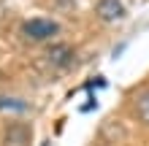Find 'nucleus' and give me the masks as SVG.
<instances>
[{
	"instance_id": "f257e3e1",
	"label": "nucleus",
	"mask_w": 149,
	"mask_h": 146,
	"mask_svg": "<svg viewBox=\"0 0 149 146\" xmlns=\"http://www.w3.org/2000/svg\"><path fill=\"white\" fill-rule=\"evenodd\" d=\"M22 33L33 41H46V38H54L60 33V24L54 19H30L22 24Z\"/></svg>"
},
{
	"instance_id": "39448f33",
	"label": "nucleus",
	"mask_w": 149,
	"mask_h": 146,
	"mask_svg": "<svg viewBox=\"0 0 149 146\" xmlns=\"http://www.w3.org/2000/svg\"><path fill=\"white\" fill-rule=\"evenodd\" d=\"M122 14H125L122 0H98V16H100V19L114 22V19H119Z\"/></svg>"
},
{
	"instance_id": "7ed1b4c3",
	"label": "nucleus",
	"mask_w": 149,
	"mask_h": 146,
	"mask_svg": "<svg viewBox=\"0 0 149 146\" xmlns=\"http://www.w3.org/2000/svg\"><path fill=\"white\" fill-rule=\"evenodd\" d=\"M73 60H76V51L73 46H49L46 49V62L52 68H57V71H68V68L73 65Z\"/></svg>"
},
{
	"instance_id": "423d86ee",
	"label": "nucleus",
	"mask_w": 149,
	"mask_h": 146,
	"mask_svg": "<svg viewBox=\"0 0 149 146\" xmlns=\"http://www.w3.org/2000/svg\"><path fill=\"white\" fill-rule=\"evenodd\" d=\"M27 108H30V106H27L24 100H19V98H6V95H0V114H8V116H22Z\"/></svg>"
},
{
	"instance_id": "f03ea898",
	"label": "nucleus",
	"mask_w": 149,
	"mask_h": 146,
	"mask_svg": "<svg viewBox=\"0 0 149 146\" xmlns=\"http://www.w3.org/2000/svg\"><path fill=\"white\" fill-rule=\"evenodd\" d=\"M33 141V130H30V125H24V122H11L6 127V135H3V146H30Z\"/></svg>"
},
{
	"instance_id": "20e7f679",
	"label": "nucleus",
	"mask_w": 149,
	"mask_h": 146,
	"mask_svg": "<svg viewBox=\"0 0 149 146\" xmlns=\"http://www.w3.org/2000/svg\"><path fill=\"white\" fill-rule=\"evenodd\" d=\"M130 114H133V119L138 125L149 127V87L138 89L133 95V100H130Z\"/></svg>"
}]
</instances>
